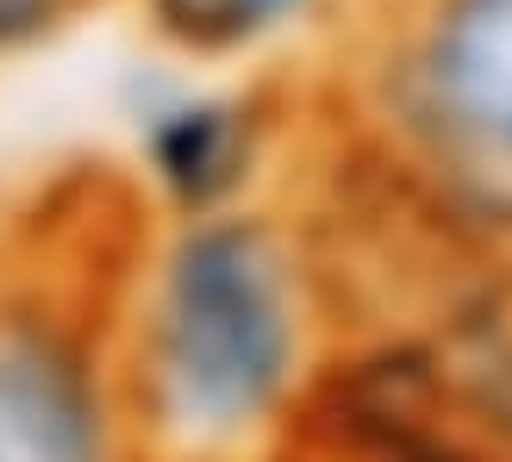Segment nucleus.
Wrapping results in <instances>:
<instances>
[{
	"label": "nucleus",
	"instance_id": "39448f33",
	"mask_svg": "<svg viewBox=\"0 0 512 462\" xmlns=\"http://www.w3.org/2000/svg\"><path fill=\"white\" fill-rule=\"evenodd\" d=\"M144 38L188 69H238L288 44L325 0H132Z\"/></svg>",
	"mask_w": 512,
	"mask_h": 462
},
{
	"label": "nucleus",
	"instance_id": "f03ea898",
	"mask_svg": "<svg viewBox=\"0 0 512 462\" xmlns=\"http://www.w3.org/2000/svg\"><path fill=\"white\" fill-rule=\"evenodd\" d=\"M338 125L394 225L512 263V0H381Z\"/></svg>",
	"mask_w": 512,
	"mask_h": 462
},
{
	"label": "nucleus",
	"instance_id": "7ed1b4c3",
	"mask_svg": "<svg viewBox=\"0 0 512 462\" xmlns=\"http://www.w3.org/2000/svg\"><path fill=\"white\" fill-rule=\"evenodd\" d=\"M119 182L44 200L0 231V462H138L113 281L138 231Z\"/></svg>",
	"mask_w": 512,
	"mask_h": 462
},
{
	"label": "nucleus",
	"instance_id": "0eeeda50",
	"mask_svg": "<svg viewBox=\"0 0 512 462\" xmlns=\"http://www.w3.org/2000/svg\"><path fill=\"white\" fill-rule=\"evenodd\" d=\"M281 462H500V456H481V450H463V444H419V450H288Z\"/></svg>",
	"mask_w": 512,
	"mask_h": 462
},
{
	"label": "nucleus",
	"instance_id": "423d86ee",
	"mask_svg": "<svg viewBox=\"0 0 512 462\" xmlns=\"http://www.w3.org/2000/svg\"><path fill=\"white\" fill-rule=\"evenodd\" d=\"M94 0H0V63H19L32 50L57 44Z\"/></svg>",
	"mask_w": 512,
	"mask_h": 462
},
{
	"label": "nucleus",
	"instance_id": "f257e3e1",
	"mask_svg": "<svg viewBox=\"0 0 512 462\" xmlns=\"http://www.w3.org/2000/svg\"><path fill=\"white\" fill-rule=\"evenodd\" d=\"M138 462H281L344 338L313 225L244 200L138 219L113 281Z\"/></svg>",
	"mask_w": 512,
	"mask_h": 462
},
{
	"label": "nucleus",
	"instance_id": "20e7f679",
	"mask_svg": "<svg viewBox=\"0 0 512 462\" xmlns=\"http://www.w3.org/2000/svg\"><path fill=\"white\" fill-rule=\"evenodd\" d=\"M281 144V107L263 82L188 69L125 107V194L144 219H200L263 200Z\"/></svg>",
	"mask_w": 512,
	"mask_h": 462
}]
</instances>
